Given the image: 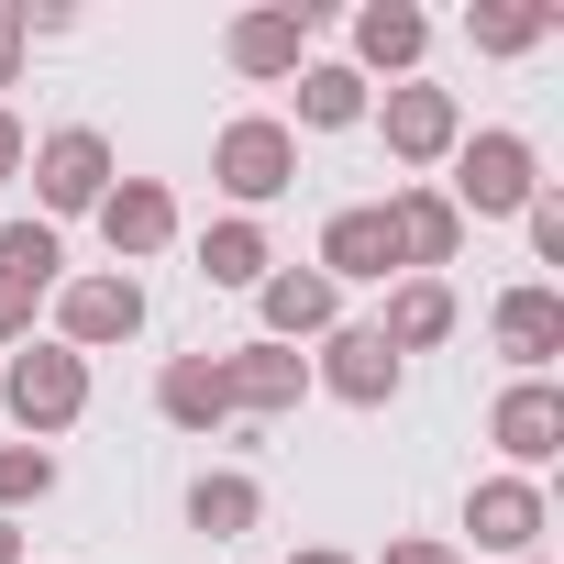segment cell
<instances>
[{
    "label": "cell",
    "mask_w": 564,
    "mask_h": 564,
    "mask_svg": "<svg viewBox=\"0 0 564 564\" xmlns=\"http://www.w3.org/2000/svg\"><path fill=\"white\" fill-rule=\"evenodd\" d=\"M221 399H232V410H254V421H289V410L311 399V355L254 333V344H232V355H221Z\"/></svg>",
    "instance_id": "10"
},
{
    "label": "cell",
    "mask_w": 564,
    "mask_h": 564,
    "mask_svg": "<svg viewBox=\"0 0 564 564\" xmlns=\"http://www.w3.org/2000/svg\"><path fill=\"white\" fill-rule=\"evenodd\" d=\"M322 276H333V289H344V276H410L399 232H388V199H344L322 221Z\"/></svg>",
    "instance_id": "15"
},
{
    "label": "cell",
    "mask_w": 564,
    "mask_h": 564,
    "mask_svg": "<svg viewBox=\"0 0 564 564\" xmlns=\"http://www.w3.org/2000/svg\"><path fill=\"white\" fill-rule=\"evenodd\" d=\"M487 333H498V355H509L520 377H542V366L564 355V289H542V276H520V289H498Z\"/></svg>",
    "instance_id": "14"
},
{
    "label": "cell",
    "mask_w": 564,
    "mask_h": 564,
    "mask_svg": "<svg viewBox=\"0 0 564 564\" xmlns=\"http://www.w3.org/2000/svg\"><path fill=\"white\" fill-rule=\"evenodd\" d=\"M366 122L388 133V155H399V166H443V155L465 144V100H454V89H432V78H399Z\"/></svg>",
    "instance_id": "5"
},
{
    "label": "cell",
    "mask_w": 564,
    "mask_h": 564,
    "mask_svg": "<svg viewBox=\"0 0 564 564\" xmlns=\"http://www.w3.org/2000/svg\"><path fill=\"white\" fill-rule=\"evenodd\" d=\"M311 0H265V12H232V34H221V56L243 67V78H300L311 67Z\"/></svg>",
    "instance_id": "11"
},
{
    "label": "cell",
    "mask_w": 564,
    "mask_h": 564,
    "mask_svg": "<svg viewBox=\"0 0 564 564\" xmlns=\"http://www.w3.org/2000/svg\"><path fill=\"white\" fill-rule=\"evenodd\" d=\"M454 322H465V311H454V289H443V276H399V300H388L377 344H388V355H432Z\"/></svg>",
    "instance_id": "19"
},
{
    "label": "cell",
    "mask_w": 564,
    "mask_h": 564,
    "mask_svg": "<svg viewBox=\"0 0 564 564\" xmlns=\"http://www.w3.org/2000/svg\"><path fill=\"white\" fill-rule=\"evenodd\" d=\"M487 443L509 454V476L553 465V454H564V388H553V377H520V388L487 410Z\"/></svg>",
    "instance_id": "12"
},
{
    "label": "cell",
    "mask_w": 564,
    "mask_h": 564,
    "mask_svg": "<svg viewBox=\"0 0 564 564\" xmlns=\"http://www.w3.org/2000/svg\"><path fill=\"white\" fill-rule=\"evenodd\" d=\"M0 89H23V34H12V12H0Z\"/></svg>",
    "instance_id": "29"
},
{
    "label": "cell",
    "mask_w": 564,
    "mask_h": 564,
    "mask_svg": "<svg viewBox=\"0 0 564 564\" xmlns=\"http://www.w3.org/2000/svg\"><path fill=\"white\" fill-rule=\"evenodd\" d=\"M254 311H265V344H322V333L344 322V289H333L322 265H265Z\"/></svg>",
    "instance_id": "13"
},
{
    "label": "cell",
    "mask_w": 564,
    "mask_h": 564,
    "mask_svg": "<svg viewBox=\"0 0 564 564\" xmlns=\"http://www.w3.org/2000/svg\"><path fill=\"white\" fill-rule=\"evenodd\" d=\"M265 520V487L243 476V465H210L199 487H188V531H210V542H243Z\"/></svg>",
    "instance_id": "20"
},
{
    "label": "cell",
    "mask_w": 564,
    "mask_h": 564,
    "mask_svg": "<svg viewBox=\"0 0 564 564\" xmlns=\"http://www.w3.org/2000/svg\"><path fill=\"white\" fill-rule=\"evenodd\" d=\"M531 265H564V188H531Z\"/></svg>",
    "instance_id": "26"
},
{
    "label": "cell",
    "mask_w": 564,
    "mask_h": 564,
    "mask_svg": "<svg viewBox=\"0 0 564 564\" xmlns=\"http://www.w3.org/2000/svg\"><path fill=\"white\" fill-rule=\"evenodd\" d=\"M210 177H221V188H232V210L254 221L265 199H289V188H300V133H289V122H265V111H243V122H221Z\"/></svg>",
    "instance_id": "2"
},
{
    "label": "cell",
    "mask_w": 564,
    "mask_h": 564,
    "mask_svg": "<svg viewBox=\"0 0 564 564\" xmlns=\"http://www.w3.org/2000/svg\"><path fill=\"white\" fill-rule=\"evenodd\" d=\"M0 564H23V531H12V520H0Z\"/></svg>",
    "instance_id": "32"
},
{
    "label": "cell",
    "mask_w": 564,
    "mask_h": 564,
    "mask_svg": "<svg viewBox=\"0 0 564 564\" xmlns=\"http://www.w3.org/2000/svg\"><path fill=\"white\" fill-rule=\"evenodd\" d=\"M56 265H67V243H56V221H0V276L12 289H56Z\"/></svg>",
    "instance_id": "24"
},
{
    "label": "cell",
    "mask_w": 564,
    "mask_h": 564,
    "mask_svg": "<svg viewBox=\"0 0 564 564\" xmlns=\"http://www.w3.org/2000/svg\"><path fill=\"white\" fill-rule=\"evenodd\" d=\"M155 421H177V432H221V421H232V399H221V355H166V366H155Z\"/></svg>",
    "instance_id": "18"
},
{
    "label": "cell",
    "mask_w": 564,
    "mask_h": 564,
    "mask_svg": "<svg viewBox=\"0 0 564 564\" xmlns=\"http://www.w3.org/2000/svg\"><path fill=\"white\" fill-rule=\"evenodd\" d=\"M311 388H333L344 410H388L399 399V355L377 344V322H333L322 355H311Z\"/></svg>",
    "instance_id": "8"
},
{
    "label": "cell",
    "mask_w": 564,
    "mask_h": 564,
    "mask_svg": "<svg viewBox=\"0 0 564 564\" xmlns=\"http://www.w3.org/2000/svg\"><path fill=\"white\" fill-rule=\"evenodd\" d=\"M34 498H56V454L45 443H0V520L34 509Z\"/></svg>",
    "instance_id": "25"
},
{
    "label": "cell",
    "mask_w": 564,
    "mask_h": 564,
    "mask_svg": "<svg viewBox=\"0 0 564 564\" xmlns=\"http://www.w3.org/2000/svg\"><path fill=\"white\" fill-rule=\"evenodd\" d=\"M520 564H553V553H520Z\"/></svg>",
    "instance_id": "33"
},
{
    "label": "cell",
    "mask_w": 564,
    "mask_h": 564,
    "mask_svg": "<svg viewBox=\"0 0 564 564\" xmlns=\"http://www.w3.org/2000/svg\"><path fill=\"white\" fill-rule=\"evenodd\" d=\"M265 265H276V243H265V221H210L199 232V276H210V289H265Z\"/></svg>",
    "instance_id": "21"
},
{
    "label": "cell",
    "mask_w": 564,
    "mask_h": 564,
    "mask_svg": "<svg viewBox=\"0 0 564 564\" xmlns=\"http://www.w3.org/2000/svg\"><path fill=\"white\" fill-rule=\"evenodd\" d=\"M388 232H399V265H410V276H432V265L465 254V221H454L443 188H388Z\"/></svg>",
    "instance_id": "17"
},
{
    "label": "cell",
    "mask_w": 564,
    "mask_h": 564,
    "mask_svg": "<svg viewBox=\"0 0 564 564\" xmlns=\"http://www.w3.org/2000/svg\"><path fill=\"white\" fill-rule=\"evenodd\" d=\"M421 56H432V23L410 0H366L355 12V78H421Z\"/></svg>",
    "instance_id": "16"
},
{
    "label": "cell",
    "mask_w": 564,
    "mask_h": 564,
    "mask_svg": "<svg viewBox=\"0 0 564 564\" xmlns=\"http://www.w3.org/2000/svg\"><path fill=\"white\" fill-rule=\"evenodd\" d=\"M144 333V289L122 265H100V276H67L56 289V344L67 355H100V344H133Z\"/></svg>",
    "instance_id": "6"
},
{
    "label": "cell",
    "mask_w": 564,
    "mask_h": 564,
    "mask_svg": "<svg viewBox=\"0 0 564 564\" xmlns=\"http://www.w3.org/2000/svg\"><path fill=\"white\" fill-rule=\"evenodd\" d=\"M531 188H542V155H531V133H465L454 144V221H520L531 210Z\"/></svg>",
    "instance_id": "1"
},
{
    "label": "cell",
    "mask_w": 564,
    "mask_h": 564,
    "mask_svg": "<svg viewBox=\"0 0 564 564\" xmlns=\"http://www.w3.org/2000/svg\"><path fill=\"white\" fill-rule=\"evenodd\" d=\"M465 34H476V56H531L553 34V12H542V0H476Z\"/></svg>",
    "instance_id": "23"
},
{
    "label": "cell",
    "mask_w": 564,
    "mask_h": 564,
    "mask_svg": "<svg viewBox=\"0 0 564 564\" xmlns=\"http://www.w3.org/2000/svg\"><path fill=\"white\" fill-rule=\"evenodd\" d=\"M366 111H377V89H366V78H355L344 56H322V67H300V122H311V133H355Z\"/></svg>",
    "instance_id": "22"
},
{
    "label": "cell",
    "mask_w": 564,
    "mask_h": 564,
    "mask_svg": "<svg viewBox=\"0 0 564 564\" xmlns=\"http://www.w3.org/2000/svg\"><path fill=\"white\" fill-rule=\"evenodd\" d=\"M289 564H355V553H333V542H311V553H289Z\"/></svg>",
    "instance_id": "31"
},
{
    "label": "cell",
    "mask_w": 564,
    "mask_h": 564,
    "mask_svg": "<svg viewBox=\"0 0 564 564\" xmlns=\"http://www.w3.org/2000/svg\"><path fill=\"white\" fill-rule=\"evenodd\" d=\"M0 344H34V289H12V276H0Z\"/></svg>",
    "instance_id": "28"
},
{
    "label": "cell",
    "mask_w": 564,
    "mask_h": 564,
    "mask_svg": "<svg viewBox=\"0 0 564 564\" xmlns=\"http://www.w3.org/2000/svg\"><path fill=\"white\" fill-rule=\"evenodd\" d=\"M23 166H34V199H45V221H78V210H100V199H111V177H122V166H111V133H89V122L45 133Z\"/></svg>",
    "instance_id": "4"
},
{
    "label": "cell",
    "mask_w": 564,
    "mask_h": 564,
    "mask_svg": "<svg viewBox=\"0 0 564 564\" xmlns=\"http://www.w3.org/2000/svg\"><path fill=\"white\" fill-rule=\"evenodd\" d=\"M465 531H476V553L520 564V553H542L553 509H542V487H531V476H476V487H465Z\"/></svg>",
    "instance_id": "9"
},
{
    "label": "cell",
    "mask_w": 564,
    "mask_h": 564,
    "mask_svg": "<svg viewBox=\"0 0 564 564\" xmlns=\"http://www.w3.org/2000/svg\"><path fill=\"white\" fill-rule=\"evenodd\" d=\"M89 221H100L111 265L133 276L144 254H166V243H177V188H166V177H111V199H100Z\"/></svg>",
    "instance_id": "7"
},
{
    "label": "cell",
    "mask_w": 564,
    "mask_h": 564,
    "mask_svg": "<svg viewBox=\"0 0 564 564\" xmlns=\"http://www.w3.org/2000/svg\"><path fill=\"white\" fill-rule=\"evenodd\" d=\"M0 410H12V421H23L34 443H45V432H67V421L89 410V355H67V344H12Z\"/></svg>",
    "instance_id": "3"
},
{
    "label": "cell",
    "mask_w": 564,
    "mask_h": 564,
    "mask_svg": "<svg viewBox=\"0 0 564 564\" xmlns=\"http://www.w3.org/2000/svg\"><path fill=\"white\" fill-rule=\"evenodd\" d=\"M377 564H465V553H454V542H432V531H399Z\"/></svg>",
    "instance_id": "27"
},
{
    "label": "cell",
    "mask_w": 564,
    "mask_h": 564,
    "mask_svg": "<svg viewBox=\"0 0 564 564\" xmlns=\"http://www.w3.org/2000/svg\"><path fill=\"white\" fill-rule=\"evenodd\" d=\"M23 155H34V144H23V122L0 111V177H23Z\"/></svg>",
    "instance_id": "30"
}]
</instances>
